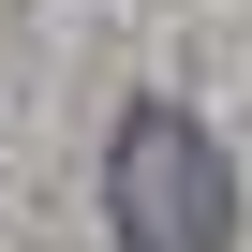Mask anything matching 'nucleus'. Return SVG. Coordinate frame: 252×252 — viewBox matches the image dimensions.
<instances>
[{
  "label": "nucleus",
  "instance_id": "1",
  "mask_svg": "<svg viewBox=\"0 0 252 252\" xmlns=\"http://www.w3.org/2000/svg\"><path fill=\"white\" fill-rule=\"evenodd\" d=\"M104 222L134 252H222L237 237V178H222V149L193 134L178 104H134L104 134Z\"/></svg>",
  "mask_w": 252,
  "mask_h": 252
}]
</instances>
